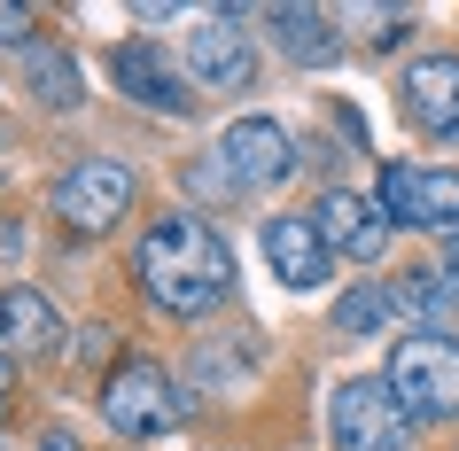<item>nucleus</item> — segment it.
Masks as SVG:
<instances>
[{
  "mask_svg": "<svg viewBox=\"0 0 459 451\" xmlns=\"http://www.w3.org/2000/svg\"><path fill=\"white\" fill-rule=\"evenodd\" d=\"M8 381H16V358H8V351H0V389H8Z\"/></svg>",
  "mask_w": 459,
  "mask_h": 451,
  "instance_id": "25",
  "label": "nucleus"
},
{
  "mask_svg": "<svg viewBox=\"0 0 459 451\" xmlns=\"http://www.w3.org/2000/svg\"><path fill=\"white\" fill-rule=\"evenodd\" d=\"M16 257V226H8V218H0V265Z\"/></svg>",
  "mask_w": 459,
  "mask_h": 451,
  "instance_id": "23",
  "label": "nucleus"
},
{
  "mask_svg": "<svg viewBox=\"0 0 459 451\" xmlns=\"http://www.w3.org/2000/svg\"><path fill=\"white\" fill-rule=\"evenodd\" d=\"M382 381L412 421H459V334H405Z\"/></svg>",
  "mask_w": 459,
  "mask_h": 451,
  "instance_id": "2",
  "label": "nucleus"
},
{
  "mask_svg": "<svg viewBox=\"0 0 459 451\" xmlns=\"http://www.w3.org/2000/svg\"><path fill=\"white\" fill-rule=\"evenodd\" d=\"M359 24H366V39H374V48H397V39L412 31V16H397V8H374V16H359Z\"/></svg>",
  "mask_w": 459,
  "mask_h": 451,
  "instance_id": "19",
  "label": "nucleus"
},
{
  "mask_svg": "<svg viewBox=\"0 0 459 451\" xmlns=\"http://www.w3.org/2000/svg\"><path fill=\"white\" fill-rule=\"evenodd\" d=\"M109 78H117V94L141 101V109L195 117V86H187V71H179V55L148 48V39H117V48H109Z\"/></svg>",
  "mask_w": 459,
  "mask_h": 451,
  "instance_id": "9",
  "label": "nucleus"
},
{
  "mask_svg": "<svg viewBox=\"0 0 459 451\" xmlns=\"http://www.w3.org/2000/svg\"><path fill=\"white\" fill-rule=\"evenodd\" d=\"M0 351H8V288H0Z\"/></svg>",
  "mask_w": 459,
  "mask_h": 451,
  "instance_id": "24",
  "label": "nucleus"
},
{
  "mask_svg": "<svg viewBox=\"0 0 459 451\" xmlns=\"http://www.w3.org/2000/svg\"><path fill=\"white\" fill-rule=\"evenodd\" d=\"M218 164L234 171V187H281L296 171V141L281 133L273 117H234L226 133H218Z\"/></svg>",
  "mask_w": 459,
  "mask_h": 451,
  "instance_id": "11",
  "label": "nucleus"
},
{
  "mask_svg": "<svg viewBox=\"0 0 459 451\" xmlns=\"http://www.w3.org/2000/svg\"><path fill=\"white\" fill-rule=\"evenodd\" d=\"M31 451H78V444H71V436H63V428H48V436H39V444H31Z\"/></svg>",
  "mask_w": 459,
  "mask_h": 451,
  "instance_id": "21",
  "label": "nucleus"
},
{
  "mask_svg": "<svg viewBox=\"0 0 459 451\" xmlns=\"http://www.w3.org/2000/svg\"><path fill=\"white\" fill-rule=\"evenodd\" d=\"M327 436H335V451H397L412 436V412L389 397V381L359 374L327 397Z\"/></svg>",
  "mask_w": 459,
  "mask_h": 451,
  "instance_id": "6",
  "label": "nucleus"
},
{
  "mask_svg": "<svg viewBox=\"0 0 459 451\" xmlns=\"http://www.w3.org/2000/svg\"><path fill=\"white\" fill-rule=\"evenodd\" d=\"M265 31L281 39L289 63H304V71H319V63H335V55H342V16H319V8H273Z\"/></svg>",
  "mask_w": 459,
  "mask_h": 451,
  "instance_id": "13",
  "label": "nucleus"
},
{
  "mask_svg": "<svg viewBox=\"0 0 459 451\" xmlns=\"http://www.w3.org/2000/svg\"><path fill=\"white\" fill-rule=\"evenodd\" d=\"M125 211H133V171H125L117 156H86V164H71L55 179V218H63L78 241H101Z\"/></svg>",
  "mask_w": 459,
  "mask_h": 451,
  "instance_id": "5",
  "label": "nucleus"
},
{
  "mask_svg": "<svg viewBox=\"0 0 459 451\" xmlns=\"http://www.w3.org/2000/svg\"><path fill=\"white\" fill-rule=\"evenodd\" d=\"M397 109L420 141L459 148V55H420L397 71Z\"/></svg>",
  "mask_w": 459,
  "mask_h": 451,
  "instance_id": "8",
  "label": "nucleus"
},
{
  "mask_svg": "<svg viewBox=\"0 0 459 451\" xmlns=\"http://www.w3.org/2000/svg\"><path fill=\"white\" fill-rule=\"evenodd\" d=\"M187 187H195V195H218V203H226V195H242V187H234V171L218 164V156H195V164H187Z\"/></svg>",
  "mask_w": 459,
  "mask_h": 451,
  "instance_id": "18",
  "label": "nucleus"
},
{
  "mask_svg": "<svg viewBox=\"0 0 459 451\" xmlns=\"http://www.w3.org/2000/svg\"><path fill=\"white\" fill-rule=\"evenodd\" d=\"M24 94H31V109H55V117H71L86 86H78V63H71L63 48H31V55H24Z\"/></svg>",
  "mask_w": 459,
  "mask_h": 451,
  "instance_id": "15",
  "label": "nucleus"
},
{
  "mask_svg": "<svg viewBox=\"0 0 459 451\" xmlns=\"http://www.w3.org/2000/svg\"><path fill=\"white\" fill-rule=\"evenodd\" d=\"M0 48H24L31 55V8H0Z\"/></svg>",
  "mask_w": 459,
  "mask_h": 451,
  "instance_id": "20",
  "label": "nucleus"
},
{
  "mask_svg": "<svg viewBox=\"0 0 459 451\" xmlns=\"http://www.w3.org/2000/svg\"><path fill=\"white\" fill-rule=\"evenodd\" d=\"M133 265H141V288L171 311V319H211V311L234 304V249H226L218 226H203L195 211L148 218L141 241H133Z\"/></svg>",
  "mask_w": 459,
  "mask_h": 451,
  "instance_id": "1",
  "label": "nucleus"
},
{
  "mask_svg": "<svg viewBox=\"0 0 459 451\" xmlns=\"http://www.w3.org/2000/svg\"><path fill=\"white\" fill-rule=\"evenodd\" d=\"M179 71H187V86H211V94H249L265 63H257V48L242 31V8H195Z\"/></svg>",
  "mask_w": 459,
  "mask_h": 451,
  "instance_id": "3",
  "label": "nucleus"
},
{
  "mask_svg": "<svg viewBox=\"0 0 459 451\" xmlns=\"http://www.w3.org/2000/svg\"><path fill=\"white\" fill-rule=\"evenodd\" d=\"M265 265H273V281L281 288H327V273H335V249L319 241V226L312 218H265Z\"/></svg>",
  "mask_w": 459,
  "mask_h": 451,
  "instance_id": "12",
  "label": "nucleus"
},
{
  "mask_svg": "<svg viewBox=\"0 0 459 451\" xmlns=\"http://www.w3.org/2000/svg\"><path fill=\"white\" fill-rule=\"evenodd\" d=\"M101 421L117 428V436H133V444L171 436L179 428V389H171V374L156 358H117L109 381H101Z\"/></svg>",
  "mask_w": 459,
  "mask_h": 451,
  "instance_id": "4",
  "label": "nucleus"
},
{
  "mask_svg": "<svg viewBox=\"0 0 459 451\" xmlns=\"http://www.w3.org/2000/svg\"><path fill=\"white\" fill-rule=\"evenodd\" d=\"M312 226H319V241L342 249L351 265H382L389 257V234H397L382 203H374V195H351V187H327V195H319Z\"/></svg>",
  "mask_w": 459,
  "mask_h": 451,
  "instance_id": "10",
  "label": "nucleus"
},
{
  "mask_svg": "<svg viewBox=\"0 0 459 451\" xmlns=\"http://www.w3.org/2000/svg\"><path fill=\"white\" fill-rule=\"evenodd\" d=\"M382 211L405 234H459V171L452 164H389Z\"/></svg>",
  "mask_w": 459,
  "mask_h": 451,
  "instance_id": "7",
  "label": "nucleus"
},
{
  "mask_svg": "<svg viewBox=\"0 0 459 451\" xmlns=\"http://www.w3.org/2000/svg\"><path fill=\"white\" fill-rule=\"evenodd\" d=\"M389 319H397V304H389V288H374V281L342 288V304H335V327H342V334H382Z\"/></svg>",
  "mask_w": 459,
  "mask_h": 451,
  "instance_id": "17",
  "label": "nucleus"
},
{
  "mask_svg": "<svg viewBox=\"0 0 459 451\" xmlns=\"http://www.w3.org/2000/svg\"><path fill=\"white\" fill-rule=\"evenodd\" d=\"M63 351V319L39 288H8V358H55Z\"/></svg>",
  "mask_w": 459,
  "mask_h": 451,
  "instance_id": "14",
  "label": "nucleus"
},
{
  "mask_svg": "<svg viewBox=\"0 0 459 451\" xmlns=\"http://www.w3.org/2000/svg\"><path fill=\"white\" fill-rule=\"evenodd\" d=\"M389 304H397V319H429V334H436V319L459 311V288L444 281V273H429V265H412V273L389 281Z\"/></svg>",
  "mask_w": 459,
  "mask_h": 451,
  "instance_id": "16",
  "label": "nucleus"
},
{
  "mask_svg": "<svg viewBox=\"0 0 459 451\" xmlns=\"http://www.w3.org/2000/svg\"><path fill=\"white\" fill-rule=\"evenodd\" d=\"M444 281L459 288V234H452V249H444Z\"/></svg>",
  "mask_w": 459,
  "mask_h": 451,
  "instance_id": "22",
  "label": "nucleus"
}]
</instances>
